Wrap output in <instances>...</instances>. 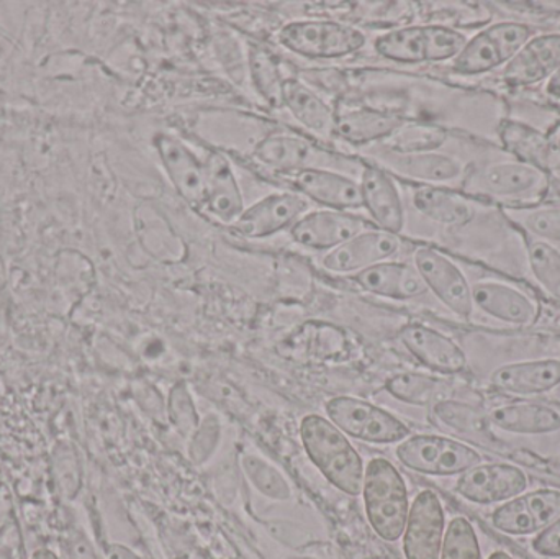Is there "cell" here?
Segmentation results:
<instances>
[{
  "label": "cell",
  "instance_id": "cell-1",
  "mask_svg": "<svg viewBox=\"0 0 560 559\" xmlns=\"http://www.w3.org/2000/svg\"><path fill=\"white\" fill-rule=\"evenodd\" d=\"M306 455L339 491L359 496L364 485V463L345 433L319 416H306L300 426Z\"/></svg>",
  "mask_w": 560,
  "mask_h": 559
},
{
  "label": "cell",
  "instance_id": "cell-2",
  "mask_svg": "<svg viewBox=\"0 0 560 559\" xmlns=\"http://www.w3.org/2000/svg\"><path fill=\"white\" fill-rule=\"evenodd\" d=\"M365 514L375 534L385 541H397L407 525L410 502L407 485L388 459L375 458L365 466Z\"/></svg>",
  "mask_w": 560,
  "mask_h": 559
},
{
  "label": "cell",
  "instance_id": "cell-3",
  "mask_svg": "<svg viewBox=\"0 0 560 559\" xmlns=\"http://www.w3.org/2000/svg\"><path fill=\"white\" fill-rule=\"evenodd\" d=\"M467 36L451 26L415 25L394 30L375 39V51L401 65L443 62L456 59Z\"/></svg>",
  "mask_w": 560,
  "mask_h": 559
},
{
  "label": "cell",
  "instance_id": "cell-4",
  "mask_svg": "<svg viewBox=\"0 0 560 559\" xmlns=\"http://www.w3.org/2000/svg\"><path fill=\"white\" fill-rule=\"evenodd\" d=\"M532 38V28L525 23H493L467 39L453 61V71L460 75L486 74L509 65Z\"/></svg>",
  "mask_w": 560,
  "mask_h": 559
},
{
  "label": "cell",
  "instance_id": "cell-5",
  "mask_svg": "<svg viewBox=\"0 0 560 559\" xmlns=\"http://www.w3.org/2000/svg\"><path fill=\"white\" fill-rule=\"evenodd\" d=\"M280 45L305 58H345L364 48L361 30L332 20H300L280 28Z\"/></svg>",
  "mask_w": 560,
  "mask_h": 559
},
{
  "label": "cell",
  "instance_id": "cell-6",
  "mask_svg": "<svg viewBox=\"0 0 560 559\" xmlns=\"http://www.w3.org/2000/svg\"><path fill=\"white\" fill-rule=\"evenodd\" d=\"M467 189L490 199L533 202L548 193L549 176L533 161H500L476 171Z\"/></svg>",
  "mask_w": 560,
  "mask_h": 559
},
{
  "label": "cell",
  "instance_id": "cell-7",
  "mask_svg": "<svg viewBox=\"0 0 560 559\" xmlns=\"http://www.w3.org/2000/svg\"><path fill=\"white\" fill-rule=\"evenodd\" d=\"M397 458L411 471L430 476L464 475L482 463L469 445L438 435H415L397 446Z\"/></svg>",
  "mask_w": 560,
  "mask_h": 559
},
{
  "label": "cell",
  "instance_id": "cell-8",
  "mask_svg": "<svg viewBox=\"0 0 560 559\" xmlns=\"http://www.w3.org/2000/svg\"><path fill=\"white\" fill-rule=\"evenodd\" d=\"M329 422L345 435L369 443H398L410 429L381 407L354 397H336L326 404Z\"/></svg>",
  "mask_w": 560,
  "mask_h": 559
},
{
  "label": "cell",
  "instance_id": "cell-9",
  "mask_svg": "<svg viewBox=\"0 0 560 559\" xmlns=\"http://www.w3.org/2000/svg\"><path fill=\"white\" fill-rule=\"evenodd\" d=\"M413 261L428 291L433 292L453 314L463 318L474 314L472 288L456 263L428 246L415 252Z\"/></svg>",
  "mask_w": 560,
  "mask_h": 559
},
{
  "label": "cell",
  "instance_id": "cell-10",
  "mask_svg": "<svg viewBox=\"0 0 560 559\" xmlns=\"http://www.w3.org/2000/svg\"><path fill=\"white\" fill-rule=\"evenodd\" d=\"M308 199L302 194H271L245 209L232 226L246 238H268L282 230L292 229L308 213Z\"/></svg>",
  "mask_w": 560,
  "mask_h": 559
},
{
  "label": "cell",
  "instance_id": "cell-11",
  "mask_svg": "<svg viewBox=\"0 0 560 559\" xmlns=\"http://www.w3.org/2000/svg\"><path fill=\"white\" fill-rule=\"evenodd\" d=\"M528 488V478L518 466L487 463L460 475L457 494L474 504L489 505L518 498Z\"/></svg>",
  "mask_w": 560,
  "mask_h": 559
},
{
  "label": "cell",
  "instance_id": "cell-12",
  "mask_svg": "<svg viewBox=\"0 0 560 559\" xmlns=\"http://www.w3.org/2000/svg\"><path fill=\"white\" fill-rule=\"evenodd\" d=\"M443 505L433 491H423L408 512L404 554L407 559H440L444 541Z\"/></svg>",
  "mask_w": 560,
  "mask_h": 559
},
{
  "label": "cell",
  "instance_id": "cell-13",
  "mask_svg": "<svg viewBox=\"0 0 560 559\" xmlns=\"http://www.w3.org/2000/svg\"><path fill=\"white\" fill-rule=\"evenodd\" d=\"M400 249L397 235L384 230H364L323 256L322 265L336 275H358L388 261Z\"/></svg>",
  "mask_w": 560,
  "mask_h": 559
},
{
  "label": "cell",
  "instance_id": "cell-14",
  "mask_svg": "<svg viewBox=\"0 0 560 559\" xmlns=\"http://www.w3.org/2000/svg\"><path fill=\"white\" fill-rule=\"evenodd\" d=\"M560 517V491L539 489L520 494L497 509L492 515L493 525L503 534L532 535L542 531Z\"/></svg>",
  "mask_w": 560,
  "mask_h": 559
},
{
  "label": "cell",
  "instance_id": "cell-15",
  "mask_svg": "<svg viewBox=\"0 0 560 559\" xmlns=\"http://www.w3.org/2000/svg\"><path fill=\"white\" fill-rule=\"evenodd\" d=\"M164 170L180 197L196 209L206 203V166L179 138L160 133L154 140Z\"/></svg>",
  "mask_w": 560,
  "mask_h": 559
},
{
  "label": "cell",
  "instance_id": "cell-16",
  "mask_svg": "<svg viewBox=\"0 0 560 559\" xmlns=\"http://www.w3.org/2000/svg\"><path fill=\"white\" fill-rule=\"evenodd\" d=\"M295 189L328 210L361 209V187L358 180L338 171L323 170V167H308V170L295 171L287 174Z\"/></svg>",
  "mask_w": 560,
  "mask_h": 559
},
{
  "label": "cell",
  "instance_id": "cell-17",
  "mask_svg": "<svg viewBox=\"0 0 560 559\" xmlns=\"http://www.w3.org/2000/svg\"><path fill=\"white\" fill-rule=\"evenodd\" d=\"M364 230H368L364 220L348 212L326 209L303 216L290 229V235L299 245L306 248L331 252Z\"/></svg>",
  "mask_w": 560,
  "mask_h": 559
},
{
  "label": "cell",
  "instance_id": "cell-18",
  "mask_svg": "<svg viewBox=\"0 0 560 559\" xmlns=\"http://www.w3.org/2000/svg\"><path fill=\"white\" fill-rule=\"evenodd\" d=\"M255 158L265 166L278 170L282 174L308 170V167H323L338 163V156L322 150L316 144L293 137V135L276 133L265 138L255 148Z\"/></svg>",
  "mask_w": 560,
  "mask_h": 559
},
{
  "label": "cell",
  "instance_id": "cell-19",
  "mask_svg": "<svg viewBox=\"0 0 560 559\" xmlns=\"http://www.w3.org/2000/svg\"><path fill=\"white\" fill-rule=\"evenodd\" d=\"M362 209L368 210L378 230L397 235L404 230L405 209L395 180L377 166L362 170L361 183Z\"/></svg>",
  "mask_w": 560,
  "mask_h": 559
},
{
  "label": "cell",
  "instance_id": "cell-20",
  "mask_svg": "<svg viewBox=\"0 0 560 559\" xmlns=\"http://www.w3.org/2000/svg\"><path fill=\"white\" fill-rule=\"evenodd\" d=\"M401 343L430 370L441 374H456L466 370L467 358L463 348L446 335L427 325H407L400 331Z\"/></svg>",
  "mask_w": 560,
  "mask_h": 559
},
{
  "label": "cell",
  "instance_id": "cell-21",
  "mask_svg": "<svg viewBox=\"0 0 560 559\" xmlns=\"http://www.w3.org/2000/svg\"><path fill=\"white\" fill-rule=\"evenodd\" d=\"M560 68V33L533 36L503 69L510 85H533L548 81Z\"/></svg>",
  "mask_w": 560,
  "mask_h": 559
},
{
  "label": "cell",
  "instance_id": "cell-22",
  "mask_svg": "<svg viewBox=\"0 0 560 559\" xmlns=\"http://www.w3.org/2000/svg\"><path fill=\"white\" fill-rule=\"evenodd\" d=\"M206 166V203L203 209L222 222L233 223L245 212L242 187L235 171L222 153H210L203 161Z\"/></svg>",
  "mask_w": 560,
  "mask_h": 559
},
{
  "label": "cell",
  "instance_id": "cell-23",
  "mask_svg": "<svg viewBox=\"0 0 560 559\" xmlns=\"http://www.w3.org/2000/svg\"><path fill=\"white\" fill-rule=\"evenodd\" d=\"M474 305L490 317L513 325H532L538 321V304L532 298L503 282H477L472 288Z\"/></svg>",
  "mask_w": 560,
  "mask_h": 559
},
{
  "label": "cell",
  "instance_id": "cell-24",
  "mask_svg": "<svg viewBox=\"0 0 560 559\" xmlns=\"http://www.w3.org/2000/svg\"><path fill=\"white\" fill-rule=\"evenodd\" d=\"M364 291L381 298L408 301L427 294L428 288L417 268L407 263L385 261L352 276Z\"/></svg>",
  "mask_w": 560,
  "mask_h": 559
},
{
  "label": "cell",
  "instance_id": "cell-25",
  "mask_svg": "<svg viewBox=\"0 0 560 559\" xmlns=\"http://www.w3.org/2000/svg\"><path fill=\"white\" fill-rule=\"evenodd\" d=\"M490 383L495 389L516 396L549 393L560 384V361L536 360L505 364L493 371Z\"/></svg>",
  "mask_w": 560,
  "mask_h": 559
},
{
  "label": "cell",
  "instance_id": "cell-26",
  "mask_svg": "<svg viewBox=\"0 0 560 559\" xmlns=\"http://www.w3.org/2000/svg\"><path fill=\"white\" fill-rule=\"evenodd\" d=\"M381 161L398 176L423 180V183H450L463 176L464 173V166L459 160L447 154L431 153V151H418V153L387 151Z\"/></svg>",
  "mask_w": 560,
  "mask_h": 559
},
{
  "label": "cell",
  "instance_id": "cell-27",
  "mask_svg": "<svg viewBox=\"0 0 560 559\" xmlns=\"http://www.w3.org/2000/svg\"><path fill=\"white\" fill-rule=\"evenodd\" d=\"M489 419L497 429L518 435H548L560 430V414L542 404H505L495 407Z\"/></svg>",
  "mask_w": 560,
  "mask_h": 559
},
{
  "label": "cell",
  "instance_id": "cell-28",
  "mask_svg": "<svg viewBox=\"0 0 560 559\" xmlns=\"http://www.w3.org/2000/svg\"><path fill=\"white\" fill-rule=\"evenodd\" d=\"M283 107L313 133L329 137L335 133L336 115L332 108L296 79H285Z\"/></svg>",
  "mask_w": 560,
  "mask_h": 559
},
{
  "label": "cell",
  "instance_id": "cell-29",
  "mask_svg": "<svg viewBox=\"0 0 560 559\" xmlns=\"http://www.w3.org/2000/svg\"><path fill=\"white\" fill-rule=\"evenodd\" d=\"M398 115L359 108L336 115L335 133L352 144H368L390 138L404 125Z\"/></svg>",
  "mask_w": 560,
  "mask_h": 559
},
{
  "label": "cell",
  "instance_id": "cell-30",
  "mask_svg": "<svg viewBox=\"0 0 560 559\" xmlns=\"http://www.w3.org/2000/svg\"><path fill=\"white\" fill-rule=\"evenodd\" d=\"M415 209L431 222L446 226H463L472 222L476 210L469 200L451 190L424 187L413 197Z\"/></svg>",
  "mask_w": 560,
  "mask_h": 559
},
{
  "label": "cell",
  "instance_id": "cell-31",
  "mask_svg": "<svg viewBox=\"0 0 560 559\" xmlns=\"http://www.w3.org/2000/svg\"><path fill=\"white\" fill-rule=\"evenodd\" d=\"M433 416L441 426L447 427L459 435L479 440V442H495L492 430H490L489 414L483 412L480 407L459 400L446 399L433 406Z\"/></svg>",
  "mask_w": 560,
  "mask_h": 559
},
{
  "label": "cell",
  "instance_id": "cell-32",
  "mask_svg": "<svg viewBox=\"0 0 560 559\" xmlns=\"http://www.w3.org/2000/svg\"><path fill=\"white\" fill-rule=\"evenodd\" d=\"M385 389L405 404L411 406H436L450 397L451 386L441 377L421 373H401L390 377Z\"/></svg>",
  "mask_w": 560,
  "mask_h": 559
},
{
  "label": "cell",
  "instance_id": "cell-33",
  "mask_svg": "<svg viewBox=\"0 0 560 559\" xmlns=\"http://www.w3.org/2000/svg\"><path fill=\"white\" fill-rule=\"evenodd\" d=\"M253 82L271 107H283V84L278 58L269 49L255 46L249 53Z\"/></svg>",
  "mask_w": 560,
  "mask_h": 559
},
{
  "label": "cell",
  "instance_id": "cell-34",
  "mask_svg": "<svg viewBox=\"0 0 560 559\" xmlns=\"http://www.w3.org/2000/svg\"><path fill=\"white\" fill-rule=\"evenodd\" d=\"M529 266L536 281L560 301V252L552 243L529 236L526 242Z\"/></svg>",
  "mask_w": 560,
  "mask_h": 559
},
{
  "label": "cell",
  "instance_id": "cell-35",
  "mask_svg": "<svg viewBox=\"0 0 560 559\" xmlns=\"http://www.w3.org/2000/svg\"><path fill=\"white\" fill-rule=\"evenodd\" d=\"M510 220L533 238L560 243V206L523 207L506 210Z\"/></svg>",
  "mask_w": 560,
  "mask_h": 559
},
{
  "label": "cell",
  "instance_id": "cell-36",
  "mask_svg": "<svg viewBox=\"0 0 560 559\" xmlns=\"http://www.w3.org/2000/svg\"><path fill=\"white\" fill-rule=\"evenodd\" d=\"M390 138L392 151L418 153V151H431L441 147L446 141V131L434 125L404 124Z\"/></svg>",
  "mask_w": 560,
  "mask_h": 559
},
{
  "label": "cell",
  "instance_id": "cell-37",
  "mask_svg": "<svg viewBox=\"0 0 560 559\" xmlns=\"http://www.w3.org/2000/svg\"><path fill=\"white\" fill-rule=\"evenodd\" d=\"M51 471L55 476L58 491H61L66 498H74L81 488L82 465L74 446L68 443H59L52 453Z\"/></svg>",
  "mask_w": 560,
  "mask_h": 559
},
{
  "label": "cell",
  "instance_id": "cell-38",
  "mask_svg": "<svg viewBox=\"0 0 560 559\" xmlns=\"http://www.w3.org/2000/svg\"><path fill=\"white\" fill-rule=\"evenodd\" d=\"M440 559H480L479 540L467 519L456 517L451 521Z\"/></svg>",
  "mask_w": 560,
  "mask_h": 559
},
{
  "label": "cell",
  "instance_id": "cell-39",
  "mask_svg": "<svg viewBox=\"0 0 560 559\" xmlns=\"http://www.w3.org/2000/svg\"><path fill=\"white\" fill-rule=\"evenodd\" d=\"M243 468L255 488L262 494L278 499V501H285L290 498V488L285 479L282 478L278 469L272 468L268 463L256 458V456H245Z\"/></svg>",
  "mask_w": 560,
  "mask_h": 559
},
{
  "label": "cell",
  "instance_id": "cell-40",
  "mask_svg": "<svg viewBox=\"0 0 560 559\" xmlns=\"http://www.w3.org/2000/svg\"><path fill=\"white\" fill-rule=\"evenodd\" d=\"M170 417L180 435H192L199 429V414L184 383L176 384L171 391Z\"/></svg>",
  "mask_w": 560,
  "mask_h": 559
},
{
  "label": "cell",
  "instance_id": "cell-41",
  "mask_svg": "<svg viewBox=\"0 0 560 559\" xmlns=\"http://www.w3.org/2000/svg\"><path fill=\"white\" fill-rule=\"evenodd\" d=\"M220 426L215 417H207L202 426L194 433L190 442V456L196 463H206L219 445Z\"/></svg>",
  "mask_w": 560,
  "mask_h": 559
},
{
  "label": "cell",
  "instance_id": "cell-42",
  "mask_svg": "<svg viewBox=\"0 0 560 559\" xmlns=\"http://www.w3.org/2000/svg\"><path fill=\"white\" fill-rule=\"evenodd\" d=\"M533 548L541 557L560 558V517L535 538Z\"/></svg>",
  "mask_w": 560,
  "mask_h": 559
},
{
  "label": "cell",
  "instance_id": "cell-43",
  "mask_svg": "<svg viewBox=\"0 0 560 559\" xmlns=\"http://www.w3.org/2000/svg\"><path fill=\"white\" fill-rule=\"evenodd\" d=\"M66 548H68L69 559H98L94 548H92L91 541L79 531H72L71 534L68 535Z\"/></svg>",
  "mask_w": 560,
  "mask_h": 559
},
{
  "label": "cell",
  "instance_id": "cell-44",
  "mask_svg": "<svg viewBox=\"0 0 560 559\" xmlns=\"http://www.w3.org/2000/svg\"><path fill=\"white\" fill-rule=\"evenodd\" d=\"M107 559H141L130 550V548L124 547V545H110L107 548Z\"/></svg>",
  "mask_w": 560,
  "mask_h": 559
},
{
  "label": "cell",
  "instance_id": "cell-45",
  "mask_svg": "<svg viewBox=\"0 0 560 559\" xmlns=\"http://www.w3.org/2000/svg\"><path fill=\"white\" fill-rule=\"evenodd\" d=\"M546 94L555 98H560V68L556 71V74L546 82Z\"/></svg>",
  "mask_w": 560,
  "mask_h": 559
},
{
  "label": "cell",
  "instance_id": "cell-46",
  "mask_svg": "<svg viewBox=\"0 0 560 559\" xmlns=\"http://www.w3.org/2000/svg\"><path fill=\"white\" fill-rule=\"evenodd\" d=\"M32 559H59V558L56 557V555L52 554V551L39 550V551H36L35 555H33Z\"/></svg>",
  "mask_w": 560,
  "mask_h": 559
},
{
  "label": "cell",
  "instance_id": "cell-47",
  "mask_svg": "<svg viewBox=\"0 0 560 559\" xmlns=\"http://www.w3.org/2000/svg\"><path fill=\"white\" fill-rule=\"evenodd\" d=\"M489 559H513L510 557L509 554H505V551H495V554L490 555Z\"/></svg>",
  "mask_w": 560,
  "mask_h": 559
},
{
  "label": "cell",
  "instance_id": "cell-48",
  "mask_svg": "<svg viewBox=\"0 0 560 559\" xmlns=\"http://www.w3.org/2000/svg\"><path fill=\"white\" fill-rule=\"evenodd\" d=\"M556 147H558V151H559V154H560V137L558 138V141H556Z\"/></svg>",
  "mask_w": 560,
  "mask_h": 559
},
{
  "label": "cell",
  "instance_id": "cell-49",
  "mask_svg": "<svg viewBox=\"0 0 560 559\" xmlns=\"http://www.w3.org/2000/svg\"><path fill=\"white\" fill-rule=\"evenodd\" d=\"M299 559H308V558H299Z\"/></svg>",
  "mask_w": 560,
  "mask_h": 559
}]
</instances>
